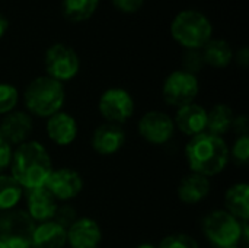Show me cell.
I'll use <instances>...</instances> for the list:
<instances>
[{
    "mask_svg": "<svg viewBox=\"0 0 249 248\" xmlns=\"http://www.w3.org/2000/svg\"><path fill=\"white\" fill-rule=\"evenodd\" d=\"M35 222L28 212L12 209L0 215V241L9 248H32Z\"/></svg>",
    "mask_w": 249,
    "mask_h": 248,
    "instance_id": "cell-6",
    "label": "cell"
},
{
    "mask_svg": "<svg viewBox=\"0 0 249 248\" xmlns=\"http://www.w3.org/2000/svg\"><path fill=\"white\" fill-rule=\"evenodd\" d=\"M203 232L216 248L236 247L242 240V221L225 209H216L203 219Z\"/></svg>",
    "mask_w": 249,
    "mask_h": 248,
    "instance_id": "cell-5",
    "label": "cell"
},
{
    "mask_svg": "<svg viewBox=\"0 0 249 248\" xmlns=\"http://www.w3.org/2000/svg\"><path fill=\"white\" fill-rule=\"evenodd\" d=\"M204 58L201 54V50H188L184 56V69L185 72L196 75L204 67Z\"/></svg>",
    "mask_w": 249,
    "mask_h": 248,
    "instance_id": "cell-29",
    "label": "cell"
},
{
    "mask_svg": "<svg viewBox=\"0 0 249 248\" xmlns=\"http://www.w3.org/2000/svg\"><path fill=\"white\" fill-rule=\"evenodd\" d=\"M0 248H9V247H7V246H6V244H3V243H1V241H0Z\"/></svg>",
    "mask_w": 249,
    "mask_h": 248,
    "instance_id": "cell-36",
    "label": "cell"
},
{
    "mask_svg": "<svg viewBox=\"0 0 249 248\" xmlns=\"http://www.w3.org/2000/svg\"><path fill=\"white\" fill-rule=\"evenodd\" d=\"M7 28H9V22H7V18L4 16V15H1L0 13V38L6 34V31H7Z\"/></svg>",
    "mask_w": 249,
    "mask_h": 248,
    "instance_id": "cell-34",
    "label": "cell"
},
{
    "mask_svg": "<svg viewBox=\"0 0 249 248\" xmlns=\"http://www.w3.org/2000/svg\"><path fill=\"white\" fill-rule=\"evenodd\" d=\"M98 108L107 123L120 126L134 114V99L125 89L111 88L101 95Z\"/></svg>",
    "mask_w": 249,
    "mask_h": 248,
    "instance_id": "cell-9",
    "label": "cell"
},
{
    "mask_svg": "<svg viewBox=\"0 0 249 248\" xmlns=\"http://www.w3.org/2000/svg\"><path fill=\"white\" fill-rule=\"evenodd\" d=\"M136 248H158L155 247L153 244H149V243H144V244H140V246H137Z\"/></svg>",
    "mask_w": 249,
    "mask_h": 248,
    "instance_id": "cell-35",
    "label": "cell"
},
{
    "mask_svg": "<svg viewBox=\"0 0 249 248\" xmlns=\"http://www.w3.org/2000/svg\"><path fill=\"white\" fill-rule=\"evenodd\" d=\"M45 132L48 139L58 146H69L77 137V123L74 117L67 113L58 111L48 117Z\"/></svg>",
    "mask_w": 249,
    "mask_h": 248,
    "instance_id": "cell-17",
    "label": "cell"
},
{
    "mask_svg": "<svg viewBox=\"0 0 249 248\" xmlns=\"http://www.w3.org/2000/svg\"><path fill=\"white\" fill-rule=\"evenodd\" d=\"M9 168L10 175L23 190H32L45 186L53 171V162L45 146L31 140L16 146Z\"/></svg>",
    "mask_w": 249,
    "mask_h": 248,
    "instance_id": "cell-1",
    "label": "cell"
},
{
    "mask_svg": "<svg viewBox=\"0 0 249 248\" xmlns=\"http://www.w3.org/2000/svg\"><path fill=\"white\" fill-rule=\"evenodd\" d=\"M235 120V114L232 108L226 104H216L210 111H207V133L213 136L223 137L226 133L232 130V124Z\"/></svg>",
    "mask_w": 249,
    "mask_h": 248,
    "instance_id": "cell-21",
    "label": "cell"
},
{
    "mask_svg": "<svg viewBox=\"0 0 249 248\" xmlns=\"http://www.w3.org/2000/svg\"><path fill=\"white\" fill-rule=\"evenodd\" d=\"M55 200L69 202L77 197L83 189V180L80 174L71 168L53 170L45 186Z\"/></svg>",
    "mask_w": 249,
    "mask_h": 248,
    "instance_id": "cell-11",
    "label": "cell"
},
{
    "mask_svg": "<svg viewBox=\"0 0 249 248\" xmlns=\"http://www.w3.org/2000/svg\"><path fill=\"white\" fill-rule=\"evenodd\" d=\"M229 156H232V159L238 164L245 167L249 161V136H238V139L235 140L232 151H229Z\"/></svg>",
    "mask_w": 249,
    "mask_h": 248,
    "instance_id": "cell-27",
    "label": "cell"
},
{
    "mask_svg": "<svg viewBox=\"0 0 249 248\" xmlns=\"http://www.w3.org/2000/svg\"><path fill=\"white\" fill-rule=\"evenodd\" d=\"M172 38L187 50H201L213 34L212 22L197 10L179 12L171 23Z\"/></svg>",
    "mask_w": 249,
    "mask_h": 248,
    "instance_id": "cell-4",
    "label": "cell"
},
{
    "mask_svg": "<svg viewBox=\"0 0 249 248\" xmlns=\"http://www.w3.org/2000/svg\"><path fill=\"white\" fill-rule=\"evenodd\" d=\"M144 0H112V4L117 10L124 13H134L142 9Z\"/></svg>",
    "mask_w": 249,
    "mask_h": 248,
    "instance_id": "cell-31",
    "label": "cell"
},
{
    "mask_svg": "<svg viewBox=\"0 0 249 248\" xmlns=\"http://www.w3.org/2000/svg\"><path fill=\"white\" fill-rule=\"evenodd\" d=\"M99 0H63V13L71 22H83L93 16Z\"/></svg>",
    "mask_w": 249,
    "mask_h": 248,
    "instance_id": "cell-24",
    "label": "cell"
},
{
    "mask_svg": "<svg viewBox=\"0 0 249 248\" xmlns=\"http://www.w3.org/2000/svg\"><path fill=\"white\" fill-rule=\"evenodd\" d=\"M174 124L184 134L194 137L206 132L207 124V110L200 104L191 102L177 110Z\"/></svg>",
    "mask_w": 249,
    "mask_h": 248,
    "instance_id": "cell-15",
    "label": "cell"
},
{
    "mask_svg": "<svg viewBox=\"0 0 249 248\" xmlns=\"http://www.w3.org/2000/svg\"><path fill=\"white\" fill-rule=\"evenodd\" d=\"M249 123L248 117L247 115H235V120H233V124H232V130L235 133H238L239 136H245L248 134Z\"/></svg>",
    "mask_w": 249,
    "mask_h": 248,
    "instance_id": "cell-32",
    "label": "cell"
},
{
    "mask_svg": "<svg viewBox=\"0 0 249 248\" xmlns=\"http://www.w3.org/2000/svg\"><path fill=\"white\" fill-rule=\"evenodd\" d=\"M201 50H203L201 54H203L204 63L216 69L228 67L231 61L233 60V51L225 39L212 38Z\"/></svg>",
    "mask_w": 249,
    "mask_h": 248,
    "instance_id": "cell-22",
    "label": "cell"
},
{
    "mask_svg": "<svg viewBox=\"0 0 249 248\" xmlns=\"http://www.w3.org/2000/svg\"><path fill=\"white\" fill-rule=\"evenodd\" d=\"M44 64L47 76L61 83L71 80L80 69V60L77 53L71 47L61 42L54 44L47 50Z\"/></svg>",
    "mask_w": 249,
    "mask_h": 248,
    "instance_id": "cell-8",
    "label": "cell"
},
{
    "mask_svg": "<svg viewBox=\"0 0 249 248\" xmlns=\"http://www.w3.org/2000/svg\"><path fill=\"white\" fill-rule=\"evenodd\" d=\"M101 241V227L92 218H77L67 229V243L71 248H98Z\"/></svg>",
    "mask_w": 249,
    "mask_h": 248,
    "instance_id": "cell-13",
    "label": "cell"
},
{
    "mask_svg": "<svg viewBox=\"0 0 249 248\" xmlns=\"http://www.w3.org/2000/svg\"><path fill=\"white\" fill-rule=\"evenodd\" d=\"M229 146L223 137L207 132L197 134L185 145V159L194 174L214 177L220 174L229 162Z\"/></svg>",
    "mask_w": 249,
    "mask_h": 248,
    "instance_id": "cell-2",
    "label": "cell"
},
{
    "mask_svg": "<svg viewBox=\"0 0 249 248\" xmlns=\"http://www.w3.org/2000/svg\"><path fill=\"white\" fill-rule=\"evenodd\" d=\"M225 210L236 219L245 222L249 219V186L247 183H236L225 193Z\"/></svg>",
    "mask_w": 249,
    "mask_h": 248,
    "instance_id": "cell-20",
    "label": "cell"
},
{
    "mask_svg": "<svg viewBox=\"0 0 249 248\" xmlns=\"http://www.w3.org/2000/svg\"><path fill=\"white\" fill-rule=\"evenodd\" d=\"M25 199L28 206V215L34 222L41 224V222L53 221L58 205L57 200L45 187L26 190Z\"/></svg>",
    "mask_w": 249,
    "mask_h": 248,
    "instance_id": "cell-16",
    "label": "cell"
},
{
    "mask_svg": "<svg viewBox=\"0 0 249 248\" xmlns=\"http://www.w3.org/2000/svg\"><path fill=\"white\" fill-rule=\"evenodd\" d=\"M23 197V189L12 175L0 174V212L12 210Z\"/></svg>",
    "mask_w": 249,
    "mask_h": 248,
    "instance_id": "cell-23",
    "label": "cell"
},
{
    "mask_svg": "<svg viewBox=\"0 0 249 248\" xmlns=\"http://www.w3.org/2000/svg\"><path fill=\"white\" fill-rule=\"evenodd\" d=\"M198 91L200 83L196 75H191L185 70H175L165 79L162 96L168 105L179 108L194 102Z\"/></svg>",
    "mask_w": 249,
    "mask_h": 248,
    "instance_id": "cell-7",
    "label": "cell"
},
{
    "mask_svg": "<svg viewBox=\"0 0 249 248\" xmlns=\"http://www.w3.org/2000/svg\"><path fill=\"white\" fill-rule=\"evenodd\" d=\"M92 148L101 156L115 155L125 143V133L121 126L105 123L95 129L92 134Z\"/></svg>",
    "mask_w": 249,
    "mask_h": 248,
    "instance_id": "cell-14",
    "label": "cell"
},
{
    "mask_svg": "<svg viewBox=\"0 0 249 248\" xmlns=\"http://www.w3.org/2000/svg\"><path fill=\"white\" fill-rule=\"evenodd\" d=\"M66 101V91L61 82L50 76H39L31 80L23 92V102L26 110L42 118L61 111Z\"/></svg>",
    "mask_w": 249,
    "mask_h": 248,
    "instance_id": "cell-3",
    "label": "cell"
},
{
    "mask_svg": "<svg viewBox=\"0 0 249 248\" xmlns=\"http://www.w3.org/2000/svg\"><path fill=\"white\" fill-rule=\"evenodd\" d=\"M229 248H241V247H238V246H236V247H229Z\"/></svg>",
    "mask_w": 249,
    "mask_h": 248,
    "instance_id": "cell-37",
    "label": "cell"
},
{
    "mask_svg": "<svg viewBox=\"0 0 249 248\" xmlns=\"http://www.w3.org/2000/svg\"><path fill=\"white\" fill-rule=\"evenodd\" d=\"M34 121L25 111H12L0 123V133L9 145L19 146L25 143L32 133Z\"/></svg>",
    "mask_w": 249,
    "mask_h": 248,
    "instance_id": "cell-12",
    "label": "cell"
},
{
    "mask_svg": "<svg viewBox=\"0 0 249 248\" xmlns=\"http://www.w3.org/2000/svg\"><path fill=\"white\" fill-rule=\"evenodd\" d=\"M19 102V92L10 83H0V115L15 111Z\"/></svg>",
    "mask_w": 249,
    "mask_h": 248,
    "instance_id": "cell-25",
    "label": "cell"
},
{
    "mask_svg": "<svg viewBox=\"0 0 249 248\" xmlns=\"http://www.w3.org/2000/svg\"><path fill=\"white\" fill-rule=\"evenodd\" d=\"M210 193V180L200 174H188L178 186V197L185 205H197Z\"/></svg>",
    "mask_w": 249,
    "mask_h": 248,
    "instance_id": "cell-18",
    "label": "cell"
},
{
    "mask_svg": "<svg viewBox=\"0 0 249 248\" xmlns=\"http://www.w3.org/2000/svg\"><path fill=\"white\" fill-rule=\"evenodd\" d=\"M76 219H77V210L70 205L57 206V210H55L54 218H53V221L55 224H58L60 227H63L66 231L74 224Z\"/></svg>",
    "mask_w": 249,
    "mask_h": 248,
    "instance_id": "cell-28",
    "label": "cell"
},
{
    "mask_svg": "<svg viewBox=\"0 0 249 248\" xmlns=\"http://www.w3.org/2000/svg\"><path fill=\"white\" fill-rule=\"evenodd\" d=\"M137 130L147 143L160 146L172 139L175 133V124L174 118H171L166 113L149 111L139 120Z\"/></svg>",
    "mask_w": 249,
    "mask_h": 248,
    "instance_id": "cell-10",
    "label": "cell"
},
{
    "mask_svg": "<svg viewBox=\"0 0 249 248\" xmlns=\"http://www.w3.org/2000/svg\"><path fill=\"white\" fill-rule=\"evenodd\" d=\"M67 243V231L54 221L41 222L35 227L32 248H63Z\"/></svg>",
    "mask_w": 249,
    "mask_h": 248,
    "instance_id": "cell-19",
    "label": "cell"
},
{
    "mask_svg": "<svg viewBox=\"0 0 249 248\" xmlns=\"http://www.w3.org/2000/svg\"><path fill=\"white\" fill-rule=\"evenodd\" d=\"M158 248H198V243L188 234L178 232L165 237Z\"/></svg>",
    "mask_w": 249,
    "mask_h": 248,
    "instance_id": "cell-26",
    "label": "cell"
},
{
    "mask_svg": "<svg viewBox=\"0 0 249 248\" xmlns=\"http://www.w3.org/2000/svg\"><path fill=\"white\" fill-rule=\"evenodd\" d=\"M236 63L241 66V67H247L249 63V51L247 47H242L239 51H238V54H236Z\"/></svg>",
    "mask_w": 249,
    "mask_h": 248,
    "instance_id": "cell-33",
    "label": "cell"
},
{
    "mask_svg": "<svg viewBox=\"0 0 249 248\" xmlns=\"http://www.w3.org/2000/svg\"><path fill=\"white\" fill-rule=\"evenodd\" d=\"M12 153H13L12 145H9L0 133V174H3L10 167Z\"/></svg>",
    "mask_w": 249,
    "mask_h": 248,
    "instance_id": "cell-30",
    "label": "cell"
}]
</instances>
